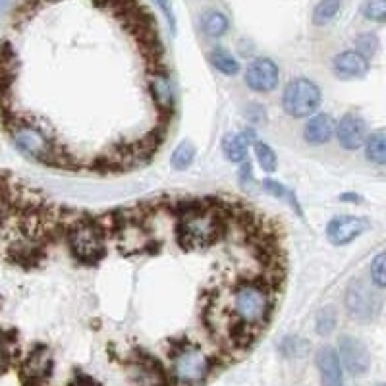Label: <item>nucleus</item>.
Returning a JSON list of instances; mask_svg holds the SVG:
<instances>
[{
	"label": "nucleus",
	"instance_id": "f3484780",
	"mask_svg": "<svg viewBox=\"0 0 386 386\" xmlns=\"http://www.w3.org/2000/svg\"><path fill=\"white\" fill-rule=\"evenodd\" d=\"M342 8V0H321L313 10V23L326 25L336 18V14Z\"/></svg>",
	"mask_w": 386,
	"mask_h": 386
},
{
	"label": "nucleus",
	"instance_id": "dca6fc26",
	"mask_svg": "<svg viewBox=\"0 0 386 386\" xmlns=\"http://www.w3.org/2000/svg\"><path fill=\"white\" fill-rule=\"evenodd\" d=\"M209 60H211V64L215 66L220 74H224V75H236L237 72L242 70V66H240V62H237L236 56H234L232 53H228V51L222 49V47H216V49H213L211 54H209Z\"/></svg>",
	"mask_w": 386,
	"mask_h": 386
},
{
	"label": "nucleus",
	"instance_id": "39448f33",
	"mask_svg": "<svg viewBox=\"0 0 386 386\" xmlns=\"http://www.w3.org/2000/svg\"><path fill=\"white\" fill-rule=\"evenodd\" d=\"M338 359L346 367V371L354 376H363L371 367V354L359 338L355 336H342L338 340Z\"/></svg>",
	"mask_w": 386,
	"mask_h": 386
},
{
	"label": "nucleus",
	"instance_id": "20e7f679",
	"mask_svg": "<svg viewBox=\"0 0 386 386\" xmlns=\"http://www.w3.org/2000/svg\"><path fill=\"white\" fill-rule=\"evenodd\" d=\"M344 305L348 315L357 322H371L375 321L383 307V300L378 294L373 292L365 284L363 280H354L346 290Z\"/></svg>",
	"mask_w": 386,
	"mask_h": 386
},
{
	"label": "nucleus",
	"instance_id": "9d476101",
	"mask_svg": "<svg viewBox=\"0 0 386 386\" xmlns=\"http://www.w3.org/2000/svg\"><path fill=\"white\" fill-rule=\"evenodd\" d=\"M333 70L340 79H361L369 72V60L357 51H344L334 56Z\"/></svg>",
	"mask_w": 386,
	"mask_h": 386
},
{
	"label": "nucleus",
	"instance_id": "4468645a",
	"mask_svg": "<svg viewBox=\"0 0 386 386\" xmlns=\"http://www.w3.org/2000/svg\"><path fill=\"white\" fill-rule=\"evenodd\" d=\"M365 157L367 161L373 162L376 166H385L386 164V138L383 129H376L373 133H367L365 138Z\"/></svg>",
	"mask_w": 386,
	"mask_h": 386
},
{
	"label": "nucleus",
	"instance_id": "393cba45",
	"mask_svg": "<svg viewBox=\"0 0 386 386\" xmlns=\"http://www.w3.org/2000/svg\"><path fill=\"white\" fill-rule=\"evenodd\" d=\"M307 344L303 342L301 338H296V336H290L286 338L282 346H280V352L286 355V357H296V355H301L305 352Z\"/></svg>",
	"mask_w": 386,
	"mask_h": 386
},
{
	"label": "nucleus",
	"instance_id": "7ed1b4c3",
	"mask_svg": "<svg viewBox=\"0 0 386 386\" xmlns=\"http://www.w3.org/2000/svg\"><path fill=\"white\" fill-rule=\"evenodd\" d=\"M321 89L307 77L288 81L282 93V108L292 118H307L321 107Z\"/></svg>",
	"mask_w": 386,
	"mask_h": 386
},
{
	"label": "nucleus",
	"instance_id": "c85d7f7f",
	"mask_svg": "<svg viewBox=\"0 0 386 386\" xmlns=\"http://www.w3.org/2000/svg\"><path fill=\"white\" fill-rule=\"evenodd\" d=\"M376 386H385V385H376Z\"/></svg>",
	"mask_w": 386,
	"mask_h": 386
},
{
	"label": "nucleus",
	"instance_id": "0eeeda50",
	"mask_svg": "<svg viewBox=\"0 0 386 386\" xmlns=\"http://www.w3.org/2000/svg\"><path fill=\"white\" fill-rule=\"evenodd\" d=\"M280 81L279 64L270 58H257L253 60L246 72V83L255 93H272Z\"/></svg>",
	"mask_w": 386,
	"mask_h": 386
},
{
	"label": "nucleus",
	"instance_id": "9b49d317",
	"mask_svg": "<svg viewBox=\"0 0 386 386\" xmlns=\"http://www.w3.org/2000/svg\"><path fill=\"white\" fill-rule=\"evenodd\" d=\"M149 95L155 101L162 118H168L172 107H174V93H172L170 79H168L164 68L149 74Z\"/></svg>",
	"mask_w": 386,
	"mask_h": 386
},
{
	"label": "nucleus",
	"instance_id": "a878e982",
	"mask_svg": "<svg viewBox=\"0 0 386 386\" xmlns=\"http://www.w3.org/2000/svg\"><path fill=\"white\" fill-rule=\"evenodd\" d=\"M240 183L244 188V192H253L255 188V178H253V168H251V162L249 159H246L244 162H240Z\"/></svg>",
	"mask_w": 386,
	"mask_h": 386
},
{
	"label": "nucleus",
	"instance_id": "5701e85b",
	"mask_svg": "<svg viewBox=\"0 0 386 386\" xmlns=\"http://www.w3.org/2000/svg\"><path fill=\"white\" fill-rule=\"evenodd\" d=\"M361 14L369 22L383 23L386 20V0H365Z\"/></svg>",
	"mask_w": 386,
	"mask_h": 386
},
{
	"label": "nucleus",
	"instance_id": "a211bd4d",
	"mask_svg": "<svg viewBox=\"0 0 386 386\" xmlns=\"http://www.w3.org/2000/svg\"><path fill=\"white\" fill-rule=\"evenodd\" d=\"M336 322H338V315L333 305H324L321 311L317 313L315 317V331L321 334V336H329L336 329Z\"/></svg>",
	"mask_w": 386,
	"mask_h": 386
},
{
	"label": "nucleus",
	"instance_id": "1a4fd4ad",
	"mask_svg": "<svg viewBox=\"0 0 386 386\" xmlns=\"http://www.w3.org/2000/svg\"><path fill=\"white\" fill-rule=\"evenodd\" d=\"M315 363L321 375V386H344L342 363L338 359L336 350L331 346H322L317 350Z\"/></svg>",
	"mask_w": 386,
	"mask_h": 386
},
{
	"label": "nucleus",
	"instance_id": "412c9836",
	"mask_svg": "<svg viewBox=\"0 0 386 386\" xmlns=\"http://www.w3.org/2000/svg\"><path fill=\"white\" fill-rule=\"evenodd\" d=\"M263 190L265 192H268L272 197H279V199H286L292 207H296V211H298V215H301V209L300 205H298V201H296V197H294V193L290 192L288 188H284L282 183H279L276 180H270V178H267V180H263Z\"/></svg>",
	"mask_w": 386,
	"mask_h": 386
},
{
	"label": "nucleus",
	"instance_id": "6e6552de",
	"mask_svg": "<svg viewBox=\"0 0 386 386\" xmlns=\"http://www.w3.org/2000/svg\"><path fill=\"white\" fill-rule=\"evenodd\" d=\"M334 136H336L338 143L346 151L361 149L365 143V138H367V124H365V120L359 114L348 112L336 124Z\"/></svg>",
	"mask_w": 386,
	"mask_h": 386
},
{
	"label": "nucleus",
	"instance_id": "f8f14e48",
	"mask_svg": "<svg viewBox=\"0 0 386 386\" xmlns=\"http://www.w3.org/2000/svg\"><path fill=\"white\" fill-rule=\"evenodd\" d=\"M336 122L331 114H315L303 126V140L309 145H324L334 138Z\"/></svg>",
	"mask_w": 386,
	"mask_h": 386
},
{
	"label": "nucleus",
	"instance_id": "423d86ee",
	"mask_svg": "<svg viewBox=\"0 0 386 386\" xmlns=\"http://www.w3.org/2000/svg\"><path fill=\"white\" fill-rule=\"evenodd\" d=\"M371 228V222L365 216L338 215L326 224V237L333 246H348Z\"/></svg>",
	"mask_w": 386,
	"mask_h": 386
},
{
	"label": "nucleus",
	"instance_id": "ddd939ff",
	"mask_svg": "<svg viewBox=\"0 0 386 386\" xmlns=\"http://www.w3.org/2000/svg\"><path fill=\"white\" fill-rule=\"evenodd\" d=\"M251 143H255V131L253 129H244L242 133H237V131L226 133L224 138H222V153H224L226 161H246Z\"/></svg>",
	"mask_w": 386,
	"mask_h": 386
},
{
	"label": "nucleus",
	"instance_id": "f257e3e1",
	"mask_svg": "<svg viewBox=\"0 0 386 386\" xmlns=\"http://www.w3.org/2000/svg\"><path fill=\"white\" fill-rule=\"evenodd\" d=\"M274 292L276 286L263 276L240 280L230 290V321L259 334L261 329L267 326L274 311Z\"/></svg>",
	"mask_w": 386,
	"mask_h": 386
},
{
	"label": "nucleus",
	"instance_id": "4be33fe9",
	"mask_svg": "<svg viewBox=\"0 0 386 386\" xmlns=\"http://www.w3.org/2000/svg\"><path fill=\"white\" fill-rule=\"evenodd\" d=\"M359 54H363L365 58H373L378 53V37L375 33H361L355 37V49Z\"/></svg>",
	"mask_w": 386,
	"mask_h": 386
},
{
	"label": "nucleus",
	"instance_id": "2eb2a0df",
	"mask_svg": "<svg viewBox=\"0 0 386 386\" xmlns=\"http://www.w3.org/2000/svg\"><path fill=\"white\" fill-rule=\"evenodd\" d=\"M201 29H203L205 35L213 37V39H218L228 33L230 29V22L226 18L222 12L218 10H205L201 14Z\"/></svg>",
	"mask_w": 386,
	"mask_h": 386
},
{
	"label": "nucleus",
	"instance_id": "aec40b11",
	"mask_svg": "<svg viewBox=\"0 0 386 386\" xmlns=\"http://www.w3.org/2000/svg\"><path fill=\"white\" fill-rule=\"evenodd\" d=\"M193 159H195V147L190 141H182L172 153V166L176 170H183L192 164Z\"/></svg>",
	"mask_w": 386,
	"mask_h": 386
},
{
	"label": "nucleus",
	"instance_id": "f03ea898",
	"mask_svg": "<svg viewBox=\"0 0 386 386\" xmlns=\"http://www.w3.org/2000/svg\"><path fill=\"white\" fill-rule=\"evenodd\" d=\"M213 369L211 355L193 344L182 342L170 355V381L176 386H201Z\"/></svg>",
	"mask_w": 386,
	"mask_h": 386
},
{
	"label": "nucleus",
	"instance_id": "b1692460",
	"mask_svg": "<svg viewBox=\"0 0 386 386\" xmlns=\"http://www.w3.org/2000/svg\"><path fill=\"white\" fill-rule=\"evenodd\" d=\"M369 272H371V280L376 288L383 290L386 286V253L381 251L369 265Z\"/></svg>",
	"mask_w": 386,
	"mask_h": 386
},
{
	"label": "nucleus",
	"instance_id": "bb28decb",
	"mask_svg": "<svg viewBox=\"0 0 386 386\" xmlns=\"http://www.w3.org/2000/svg\"><path fill=\"white\" fill-rule=\"evenodd\" d=\"M155 6L162 12V16L166 18L168 22V27H170L172 33H176V27H178V22H176V14H174V8H172L170 0H153Z\"/></svg>",
	"mask_w": 386,
	"mask_h": 386
},
{
	"label": "nucleus",
	"instance_id": "6ab92c4d",
	"mask_svg": "<svg viewBox=\"0 0 386 386\" xmlns=\"http://www.w3.org/2000/svg\"><path fill=\"white\" fill-rule=\"evenodd\" d=\"M253 151H255V157H257V162L261 164V168L265 172H274L276 166H279V159H276V153L268 147L267 143H261V141H255L253 143Z\"/></svg>",
	"mask_w": 386,
	"mask_h": 386
},
{
	"label": "nucleus",
	"instance_id": "cd10ccee",
	"mask_svg": "<svg viewBox=\"0 0 386 386\" xmlns=\"http://www.w3.org/2000/svg\"><path fill=\"white\" fill-rule=\"evenodd\" d=\"M12 4H14V0H0V18H2L6 12L10 10Z\"/></svg>",
	"mask_w": 386,
	"mask_h": 386
}]
</instances>
